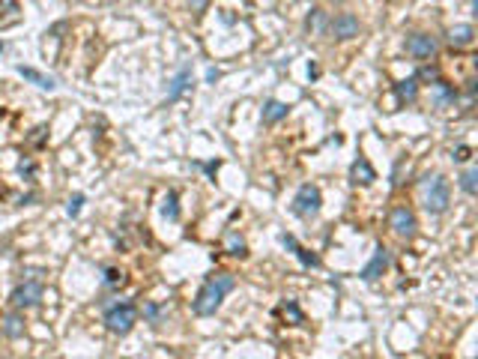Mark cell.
<instances>
[{"label":"cell","instance_id":"7a4b0ae2","mask_svg":"<svg viewBox=\"0 0 478 359\" xmlns=\"http://www.w3.org/2000/svg\"><path fill=\"white\" fill-rule=\"evenodd\" d=\"M138 323V306L135 303H114L105 309V329L114 336H129L132 326Z\"/></svg>","mask_w":478,"mask_h":359},{"label":"cell","instance_id":"277c9868","mask_svg":"<svg viewBox=\"0 0 478 359\" xmlns=\"http://www.w3.org/2000/svg\"><path fill=\"white\" fill-rule=\"evenodd\" d=\"M323 210V192L320 186L314 183H302L296 195H293V213L299 215V219H311V215H317Z\"/></svg>","mask_w":478,"mask_h":359},{"label":"cell","instance_id":"603a6c76","mask_svg":"<svg viewBox=\"0 0 478 359\" xmlns=\"http://www.w3.org/2000/svg\"><path fill=\"white\" fill-rule=\"evenodd\" d=\"M177 192H168L165 195V200H162V215L165 219H170V222H177L180 219V204H177Z\"/></svg>","mask_w":478,"mask_h":359},{"label":"cell","instance_id":"9a60e30c","mask_svg":"<svg viewBox=\"0 0 478 359\" xmlns=\"http://www.w3.org/2000/svg\"><path fill=\"white\" fill-rule=\"evenodd\" d=\"M281 246H284V249H290V252L299 257V261H302V267H314V269L320 267V257H317L314 252H308V249H302L293 234H281Z\"/></svg>","mask_w":478,"mask_h":359},{"label":"cell","instance_id":"44dd1931","mask_svg":"<svg viewBox=\"0 0 478 359\" xmlns=\"http://www.w3.org/2000/svg\"><path fill=\"white\" fill-rule=\"evenodd\" d=\"M168 318V309L165 306H158V303H147L143 306V321H147L150 326H162Z\"/></svg>","mask_w":478,"mask_h":359},{"label":"cell","instance_id":"cb8c5ba5","mask_svg":"<svg viewBox=\"0 0 478 359\" xmlns=\"http://www.w3.org/2000/svg\"><path fill=\"white\" fill-rule=\"evenodd\" d=\"M102 272H105V276H102V284H105V287H123V284H126V272H123V269L105 267Z\"/></svg>","mask_w":478,"mask_h":359},{"label":"cell","instance_id":"ac0fdd59","mask_svg":"<svg viewBox=\"0 0 478 359\" xmlns=\"http://www.w3.org/2000/svg\"><path fill=\"white\" fill-rule=\"evenodd\" d=\"M287 111H290V108H287L284 102H278V99H266L264 114H260V117H264L266 126H275V123H281L287 117Z\"/></svg>","mask_w":478,"mask_h":359},{"label":"cell","instance_id":"484cf974","mask_svg":"<svg viewBox=\"0 0 478 359\" xmlns=\"http://www.w3.org/2000/svg\"><path fill=\"white\" fill-rule=\"evenodd\" d=\"M18 174H21L24 180H33V174H36V162H33V159H21V162H18Z\"/></svg>","mask_w":478,"mask_h":359},{"label":"cell","instance_id":"d6986e66","mask_svg":"<svg viewBox=\"0 0 478 359\" xmlns=\"http://www.w3.org/2000/svg\"><path fill=\"white\" fill-rule=\"evenodd\" d=\"M326 27H329V16H326L320 6H314V9L308 12V18H305V31H308L311 36H323Z\"/></svg>","mask_w":478,"mask_h":359},{"label":"cell","instance_id":"7c38bea8","mask_svg":"<svg viewBox=\"0 0 478 359\" xmlns=\"http://www.w3.org/2000/svg\"><path fill=\"white\" fill-rule=\"evenodd\" d=\"M0 329H4V336H6V338H12V341L24 338V333H27V321H24V314L12 309L9 314H4V321H0Z\"/></svg>","mask_w":478,"mask_h":359},{"label":"cell","instance_id":"5b68a950","mask_svg":"<svg viewBox=\"0 0 478 359\" xmlns=\"http://www.w3.org/2000/svg\"><path fill=\"white\" fill-rule=\"evenodd\" d=\"M403 51H407L413 60L428 63V60H433V57L440 54V39L430 36V33H410L407 42H403Z\"/></svg>","mask_w":478,"mask_h":359},{"label":"cell","instance_id":"3957f363","mask_svg":"<svg viewBox=\"0 0 478 359\" xmlns=\"http://www.w3.org/2000/svg\"><path fill=\"white\" fill-rule=\"evenodd\" d=\"M448 207H452V183H448L445 174H437L425 192V210L430 215H442Z\"/></svg>","mask_w":478,"mask_h":359},{"label":"cell","instance_id":"ffe728a7","mask_svg":"<svg viewBox=\"0 0 478 359\" xmlns=\"http://www.w3.org/2000/svg\"><path fill=\"white\" fill-rule=\"evenodd\" d=\"M224 252H227L230 257H249V242H245L237 231H227V237H224Z\"/></svg>","mask_w":478,"mask_h":359},{"label":"cell","instance_id":"6da1fadb","mask_svg":"<svg viewBox=\"0 0 478 359\" xmlns=\"http://www.w3.org/2000/svg\"><path fill=\"white\" fill-rule=\"evenodd\" d=\"M237 287V276L234 272H212V276H207V282L200 284V291L195 296V314L197 318H212L215 311L222 309V303L227 299V294Z\"/></svg>","mask_w":478,"mask_h":359},{"label":"cell","instance_id":"7402d4cb","mask_svg":"<svg viewBox=\"0 0 478 359\" xmlns=\"http://www.w3.org/2000/svg\"><path fill=\"white\" fill-rule=\"evenodd\" d=\"M457 186H460V189L472 198V195L478 192V168H467V171H460Z\"/></svg>","mask_w":478,"mask_h":359},{"label":"cell","instance_id":"8992f818","mask_svg":"<svg viewBox=\"0 0 478 359\" xmlns=\"http://www.w3.org/2000/svg\"><path fill=\"white\" fill-rule=\"evenodd\" d=\"M389 227L395 231V237L413 240L418 234V219L407 204H398V207H392V213H389Z\"/></svg>","mask_w":478,"mask_h":359},{"label":"cell","instance_id":"30bf717a","mask_svg":"<svg viewBox=\"0 0 478 359\" xmlns=\"http://www.w3.org/2000/svg\"><path fill=\"white\" fill-rule=\"evenodd\" d=\"M457 87H452L448 81H433L430 84V102H433V108L437 111H442V108H455L457 105Z\"/></svg>","mask_w":478,"mask_h":359},{"label":"cell","instance_id":"5bb4252c","mask_svg":"<svg viewBox=\"0 0 478 359\" xmlns=\"http://www.w3.org/2000/svg\"><path fill=\"white\" fill-rule=\"evenodd\" d=\"M445 39H448L452 48H469L475 42V27L472 24H455V27H448Z\"/></svg>","mask_w":478,"mask_h":359},{"label":"cell","instance_id":"f1b7e54d","mask_svg":"<svg viewBox=\"0 0 478 359\" xmlns=\"http://www.w3.org/2000/svg\"><path fill=\"white\" fill-rule=\"evenodd\" d=\"M284 318H290L293 323H302V311H299V306H296V303H287V306H284Z\"/></svg>","mask_w":478,"mask_h":359},{"label":"cell","instance_id":"1f68e13d","mask_svg":"<svg viewBox=\"0 0 478 359\" xmlns=\"http://www.w3.org/2000/svg\"><path fill=\"white\" fill-rule=\"evenodd\" d=\"M219 78H222V72H219V69H207V81H210V84H215Z\"/></svg>","mask_w":478,"mask_h":359},{"label":"cell","instance_id":"4fadbf2b","mask_svg":"<svg viewBox=\"0 0 478 359\" xmlns=\"http://www.w3.org/2000/svg\"><path fill=\"white\" fill-rule=\"evenodd\" d=\"M374 180H376L374 165L365 159V156H359V159L350 165V183L353 186H374Z\"/></svg>","mask_w":478,"mask_h":359},{"label":"cell","instance_id":"4316f807","mask_svg":"<svg viewBox=\"0 0 478 359\" xmlns=\"http://www.w3.org/2000/svg\"><path fill=\"white\" fill-rule=\"evenodd\" d=\"M81 204H84V195H81V192H78V195H72V198H69V204H66V213L72 215V219H75V215L81 213Z\"/></svg>","mask_w":478,"mask_h":359},{"label":"cell","instance_id":"83f0119b","mask_svg":"<svg viewBox=\"0 0 478 359\" xmlns=\"http://www.w3.org/2000/svg\"><path fill=\"white\" fill-rule=\"evenodd\" d=\"M469 156H472V150L467 147V144H460V147H455V150H452V162H457V165H460V162H467Z\"/></svg>","mask_w":478,"mask_h":359},{"label":"cell","instance_id":"e0dca14e","mask_svg":"<svg viewBox=\"0 0 478 359\" xmlns=\"http://www.w3.org/2000/svg\"><path fill=\"white\" fill-rule=\"evenodd\" d=\"M418 87H422V84L415 81V75H413V78H403V81H398V84H395L398 105H413L415 99H418Z\"/></svg>","mask_w":478,"mask_h":359},{"label":"cell","instance_id":"4dcf8cb0","mask_svg":"<svg viewBox=\"0 0 478 359\" xmlns=\"http://www.w3.org/2000/svg\"><path fill=\"white\" fill-rule=\"evenodd\" d=\"M6 12H18V0H0V16Z\"/></svg>","mask_w":478,"mask_h":359},{"label":"cell","instance_id":"f546056e","mask_svg":"<svg viewBox=\"0 0 478 359\" xmlns=\"http://www.w3.org/2000/svg\"><path fill=\"white\" fill-rule=\"evenodd\" d=\"M207 6H210V0H188V9H192L195 16H204Z\"/></svg>","mask_w":478,"mask_h":359},{"label":"cell","instance_id":"52a82bcc","mask_svg":"<svg viewBox=\"0 0 478 359\" xmlns=\"http://www.w3.org/2000/svg\"><path fill=\"white\" fill-rule=\"evenodd\" d=\"M42 294H45V287L42 282H21L16 291L9 294V306L16 311H24V309H36L42 303Z\"/></svg>","mask_w":478,"mask_h":359},{"label":"cell","instance_id":"9c48e42d","mask_svg":"<svg viewBox=\"0 0 478 359\" xmlns=\"http://www.w3.org/2000/svg\"><path fill=\"white\" fill-rule=\"evenodd\" d=\"M389 264H392V254H389V249H386V246H376V249H374V257H371L365 267H362L359 279H362V282H376V279H380L383 272L389 269Z\"/></svg>","mask_w":478,"mask_h":359},{"label":"cell","instance_id":"2e32d148","mask_svg":"<svg viewBox=\"0 0 478 359\" xmlns=\"http://www.w3.org/2000/svg\"><path fill=\"white\" fill-rule=\"evenodd\" d=\"M18 75L24 78V81H31V84H36L39 90H57V81L51 78V75H45V72H39V69H33V66H18L16 69Z\"/></svg>","mask_w":478,"mask_h":359},{"label":"cell","instance_id":"8fae6325","mask_svg":"<svg viewBox=\"0 0 478 359\" xmlns=\"http://www.w3.org/2000/svg\"><path fill=\"white\" fill-rule=\"evenodd\" d=\"M188 90H192V66H183L168 84V102H177Z\"/></svg>","mask_w":478,"mask_h":359},{"label":"cell","instance_id":"ba28073f","mask_svg":"<svg viewBox=\"0 0 478 359\" xmlns=\"http://www.w3.org/2000/svg\"><path fill=\"white\" fill-rule=\"evenodd\" d=\"M326 33L338 42H347V39H356L362 33V21L353 16V12H338V16L329 18V27Z\"/></svg>","mask_w":478,"mask_h":359},{"label":"cell","instance_id":"d4e9b609","mask_svg":"<svg viewBox=\"0 0 478 359\" xmlns=\"http://www.w3.org/2000/svg\"><path fill=\"white\" fill-rule=\"evenodd\" d=\"M415 81H418V84H422V81H430V84L440 81V69H437V66H425V69L415 75Z\"/></svg>","mask_w":478,"mask_h":359},{"label":"cell","instance_id":"d6a6232c","mask_svg":"<svg viewBox=\"0 0 478 359\" xmlns=\"http://www.w3.org/2000/svg\"><path fill=\"white\" fill-rule=\"evenodd\" d=\"M4 48H6V45H4V39H0V54H4Z\"/></svg>","mask_w":478,"mask_h":359}]
</instances>
